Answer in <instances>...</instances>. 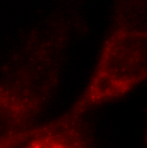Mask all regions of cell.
<instances>
[{
    "mask_svg": "<svg viewBox=\"0 0 147 148\" xmlns=\"http://www.w3.org/2000/svg\"><path fill=\"white\" fill-rule=\"evenodd\" d=\"M78 21L57 9L38 24L0 41V135L32 129L55 91Z\"/></svg>",
    "mask_w": 147,
    "mask_h": 148,
    "instance_id": "obj_1",
    "label": "cell"
},
{
    "mask_svg": "<svg viewBox=\"0 0 147 148\" xmlns=\"http://www.w3.org/2000/svg\"><path fill=\"white\" fill-rule=\"evenodd\" d=\"M147 79V0L118 1L111 26L85 88L52 122L23 134L31 140L81 121L94 107L123 96Z\"/></svg>",
    "mask_w": 147,
    "mask_h": 148,
    "instance_id": "obj_2",
    "label": "cell"
},
{
    "mask_svg": "<svg viewBox=\"0 0 147 148\" xmlns=\"http://www.w3.org/2000/svg\"><path fill=\"white\" fill-rule=\"evenodd\" d=\"M90 137L85 124L81 121L28 141L24 148H89Z\"/></svg>",
    "mask_w": 147,
    "mask_h": 148,
    "instance_id": "obj_3",
    "label": "cell"
},
{
    "mask_svg": "<svg viewBox=\"0 0 147 148\" xmlns=\"http://www.w3.org/2000/svg\"><path fill=\"white\" fill-rule=\"evenodd\" d=\"M146 142H147V125H146Z\"/></svg>",
    "mask_w": 147,
    "mask_h": 148,
    "instance_id": "obj_4",
    "label": "cell"
}]
</instances>
